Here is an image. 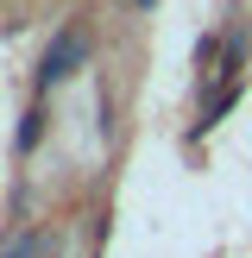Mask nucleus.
Here are the masks:
<instances>
[{
    "mask_svg": "<svg viewBox=\"0 0 252 258\" xmlns=\"http://www.w3.org/2000/svg\"><path fill=\"white\" fill-rule=\"evenodd\" d=\"M82 63H88V32H82V25H63V32L50 38L44 63H38V82H44V88H57V82H70Z\"/></svg>",
    "mask_w": 252,
    "mask_h": 258,
    "instance_id": "f257e3e1",
    "label": "nucleus"
},
{
    "mask_svg": "<svg viewBox=\"0 0 252 258\" xmlns=\"http://www.w3.org/2000/svg\"><path fill=\"white\" fill-rule=\"evenodd\" d=\"M57 252H63V239L50 233V227H38V233L7 239V246H0V258H57Z\"/></svg>",
    "mask_w": 252,
    "mask_h": 258,
    "instance_id": "f03ea898",
    "label": "nucleus"
},
{
    "mask_svg": "<svg viewBox=\"0 0 252 258\" xmlns=\"http://www.w3.org/2000/svg\"><path fill=\"white\" fill-rule=\"evenodd\" d=\"M38 139H44V113L32 107V113H25V126H19V151H32Z\"/></svg>",
    "mask_w": 252,
    "mask_h": 258,
    "instance_id": "7ed1b4c3",
    "label": "nucleus"
},
{
    "mask_svg": "<svg viewBox=\"0 0 252 258\" xmlns=\"http://www.w3.org/2000/svg\"><path fill=\"white\" fill-rule=\"evenodd\" d=\"M139 7H151V0H139Z\"/></svg>",
    "mask_w": 252,
    "mask_h": 258,
    "instance_id": "20e7f679",
    "label": "nucleus"
}]
</instances>
